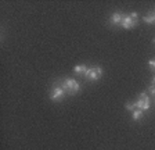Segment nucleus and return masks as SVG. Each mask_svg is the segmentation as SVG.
<instances>
[{
	"mask_svg": "<svg viewBox=\"0 0 155 150\" xmlns=\"http://www.w3.org/2000/svg\"><path fill=\"white\" fill-rule=\"evenodd\" d=\"M58 84L62 86V89L65 90V93L69 96H75L78 92L82 89L81 84L76 81L75 78H62L58 81Z\"/></svg>",
	"mask_w": 155,
	"mask_h": 150,
	"instance_id": "obj_1",
	"label": "nucleus"
},
{
	"mask_svg": "<svg viewBox=\"0 0 155 150\" xmlns=\"http://www.w3.org/2000/svg\"><path fill=\"white\" fill-rule=\"evenodd\" d=\"M139 25V14L137 13H130V14H123V20L120 26L125 29H132L134 26Z\"/></svg>",
	"mask_w": 155,
	"mask_h": 150,
	"instance_id": "obj_2",
	"label": "nucleus"
},
{
	"mask_svg": "<svg viewBox=\"0 0 155 150\" xmlns=\"http://www.w3.org/2000/svg\"><path fill=\"white\" fill-rule=\"evenodd\" d=\"M65 96H67V93H65V90L58 82L51 86L50 93H48V97H50L51 101H62L65 99Z\"/></svg>",
	"mask_w": 155,
	"mask_h": 150,
	"instance_id": "obj_3",
	"label": "nucleus"
},
{
	"mask_svg": "<svg viewBox=\"0 0 155 150\" xmlns=\"http://www.w3.org/2000/svg\"><path fill=\"white\" fill-rule=\"evenodd\" d=\"M104 75V70L101 68L100 65H93V67H90V68L87 70L86 75H84V79H87V81H98L100 78H103Z\"/></svg>",
	"mask_w": 155,
	"mask_h": 150,
	"instance_id": "obj_4",
	"label": "nucleus"
},
{
	"mask_svg": "<svg viewBox=\"0 0 155 150\" xmlns=\"http://www.w3.org/2000/svg\"><path fill=\"white\" fill-rule=\"evenodd\" d=\"M150 104H151V101H150L148 95H147L145 92H141V93L139 95L137 101H136V108L143 110V111H147V110H150V107H151Z\"/></svg>",
	"mask_w": 155,
	"mask_h": 150,
	"instance_id": "obj_5",
	"label": "nucleus"
},
{
	"mask_svg": "<svg viewBox=\"0 0 155 150\" xmlns=\"http://www.w3.org/2000/svg\"><path fill=\"white\" fill-rule=\"evenodd\" d=\"M122 20H123V14L120 13V11H115V13L111 15V18H110V24L111 25H114V26H120Z\"/></svg>",
	"mask_w": 155,
	"mask_h": 150,
	"instance_id": "obj_6",
	"label": "nucleus"
},
{
	"mask_svg": "<svg viewBox=\"0 0 155 150\" xmlns=\"http://www.w3.org/2000/svg\"><path fill=\"white\" fill-rule=\"evenodd\" d=\"M87 70H89V67H87L86 64H79V65H75L74 68V72L78 75H81V77H84L87 72Z\"/></svg>",
	"mask_w": 155,
	"mask_h": 150,
	"instance_id": "obj_7",
	"label": "nucleus"
},
{
	"mask_svg": "<svg viewBox=\"0 0 155 150\" xmlns=\"http://www.w3.org/2000/svg\"><path fill=\"white\" fill-rule=\"evenodd\" d=\"M143 117H144V111L143 110L136 108V110L132 113V120L133 121H140V120H143Z\"/></svg>",
	"mask_w": 155,
	"mask_h": 150,
	"instance_id": "obj_8",
	"label": "nucleus"
},
{
	"mask_svg": "<svg viewBox=\"0 0 155 150\" xmlns=\"http://www.w3.org/2000/svg\"><path fill=\"white\" fill-rule=\"evenodd\" d=\"M144 22L145 24H150V25H154L155 24V10L148 13L147 15L144 17Z\"/></svg>",
	"mask_w": 155,
	"mask_h": 150,
	"instance_id": "obj_9",
	"label": "nucleus"
},
{
	"mask_svg": "<svg viewBox=\"0 0 155 150\" xmlns=\"http://www.w3.org/2000/svg\"><path fill=\"white\" fill-rule=\"evenodd\" d=\"M125 108H126L127 111H132V113H133V111L136 110V103H132V101H127V103L125 104Z\"/></svg>",
	"mask_w": 155,
	"mask_h": 150,
	"instance_id": "obj_10",
	"label": "nucleus"
},
{
	"mask_svg": "<svg viewBox=\"0 0 155 150\" xmlns=\"http://www.w3.org/2000/svg\"><path fill=\"white\" fill-rule=\"evenodd\" d=\"M148 65L155 71V59H151V60H150V61H148Z\"/></svg>",
	"mask_w": 155,
	"mask_h": 150,
	"instance_id": "obj_11",
	"label": "nucleus"
},
{
	"mask_svg": "<svg viewBox=\"0 0 155 150\" xmlns=\"http://www.w3.org/2000/svg\"><path fill=\"white\" fill-rule=\"evenodd\" d=\"M148 92L151 93V95H155V86H154V85L150 86V88H148Z\"/></svg>",
	"mask_w": 155,
	"mask_h": 150,
	"instance_id": "obj_12",
	"label": "nucleus"
},
{
	"mask_svg": "<svg viewBox=\"0 0 155 150\" xmlns=\"http://www.w3.org/2000/svg\"><path fill=\"white\" fill-rule=\"evenodd\" d=\"M151 84H152V85H154V86H155V75H154V78H152V81H151Z\"/></svg>",
	"mask_w": 155,
	"mask_h": 150,
	"instance_id": "obj_13",
	"label": "nucleus"
},
{
	"mask_svg": "<svg viewBox=\"0 0 155 150\" xmlns=\"http://www.w3.org/2000/svg\"><path fill=\"white\" fill-rule=\"evenodd\" d=\"M152 43H154V45H155V38H154V39H152Z\"/></svg>",
	"mask_w": 155,
	"mask_h": 150,
	"instance_id": "obj_14",
	"label": "nucleus"
}]
</instances>
